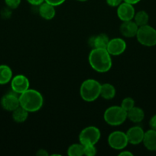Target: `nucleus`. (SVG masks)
Returning a JSON list of instances; mask_svg holds the SVG:
<instances>
[{"label": "nucleus", "instance_id": "393cba45", "mask_svg": "<svg viewBox=\"0 0 156 156\" xmlns=\"http://www.w3.org/2000/svg\"><path fill=\"white\" fill-rule=\"evenodd\" d=\"M21 0H5L6 6L11 9H15L20 5Z\"/></svg>", "mask_w": 156, "mask_h": 156}, {"label": "nucleus", "instance_id": "4be33fe9", "mask_svg": "<svg viewBox=\"0 0 156 156\" xmlns=\"http://www.w3.org/2000/svg\"><path fill=\"white\" fill-rule=\"evenodd\" d=\"M67 155L69 156H83L84 146L80 143L72 144L67 149Z\"/></svg>", "mask_w": 156, "mask_h": 156}, {"label": "nucleus", "instance_id": "4468645a", "mask_svg": "<svg viewBox=\"0 0 156 156\" xmlns=\"http://www.w3.org/2000/svg\"><path fill=\"white\" fill-rule=\"evenodd\" d=\"M110 38L106 34H99L96 36L92 37L88 41L89 45L92 48L97 49H106Z\"/></svg>", "mask_w": 156, "mask_h": 156}, {"label": "nucleus", "instance_id": "39448f33", "mask_svg": "<svg viewBox=\"0 0 156 156\" xmlns=\"http://www.w3.org/2000/svg\"><path fill=\"white\" fill-rule=\"evenodd\" d=\"M136 37L142 46L151 47L156 45V29L148 24L139 27Z\"/></svg>", "mask_w": 156, "mask_h": 156}, {"label": "nucleus", "instance_id": "2eb2a0df", "mask_svg": "<svg viewBox=\"0 0 156 156\" xmlns=\"http://www.w3.org/2000/svg\"><path fill=\"white\" fill-rule=\"evenodd\" d=\"M142 143L148 151L156 152V130L150 129L145 132Z\"/></svg>", "mask_w": 156, "mask_h": 156}, {"label": "nucleus", "instance_id": "72a5a7b5", "mask_svg": "<svg viewBox=\"0 0 156 156\" xmlns=\"http://www.w3.org/2000/svg\"><path fill=\"white\" fill-rule=\"evenodd\" d=\"M76 1L80 2H87V1H88V0H76Z\"/></svg>", "mask_w": 156, "mask_h": 156}, {"label": "nucleus", "instance_id": "473e14b6", "mask_svg": "<svg viewBox=\"0 0 156 156\" xmlns=\"http://www.w3.org/2000/svg\"><path fill=\"white\" fill-rule=\"evenodd\" d=\"M140 1L141 0H123V2H125L129 3V4L133 5L137 4V3H139Z\"/></svg>", "mask_w": 156, "mask_h": 156}, {"label": "nucleus", "instance_id": "6ab92c4d", "mask_svg": "<svg viewBox=\"0 0 156 156\" xmlns=\"http://www.w3.org/2000/svg\"><path fill=\"white\" fill-rule=\"evenodd\" d=\"M13 74L12 70L9 66L0 65V85H6L11 82Z\"/></svg>", "mask_w": 156, "mask_h": 156}, {"label": "nucleus", "instance_id": "6e6552de", "mask_svg": "<svg viewBox=\"0 0 156 156\" xmlns=\"http://www.w3.org/2000/svg\"><path fill=\"white\" fill-rule=\"evenodd\" d=\"M30 82L28 79L24 75H17L12 77L11 80V88L13 92L17 94H21L29 89Z\"/></svg>", "mask_w": 156, "mask_h": 156}, {"label": "nucleus", "instance_id": "f257e3e1", "mask_svg": "<svg viewBox=\"0 0 156 156\" xmlns=\"http://www.w3.org/2000/svg\"><path fill=\"white\" fill-rule=\"evenodd\" d=\"M88 61L91 68L99 73L110 71L113 64L111 55L106 49H93L89 54Z\"/></svg>", "mask_w": 156, "mask_h": 156}, {"label": "nucleus", "instance_id": "2f4dec72", "mask_svg": "<svg viewBox=\"0 0 156 156\" xmlns=\"http://www.w3.org/2000/svg\"><path fill=\"white\" fill-rule=\"evenodd\" d=\"M119 156H133V153H132L129 151H126L122 149V151H121L119 154Z\"/></svg>", "mask_w": 156, "mask_h": 156}, {"label": "nucleus", "instance_id": "0eeeda50", "mask_svg": "<svg viewBox=\"0 0 156 156\" xmlns=\"http://www.w3.org/2000/svg\"><path fill=\"white\" fill-rule=\"evenodd\" d=\"M107 142L112 149L119 151L125 149L128 144L126 133L119 130L112 132L109 135Z\"/></svg>", "mask_w": 156, "mask_h": 156}, {"label": "nucleus", "instance_id": "ddd939ff", "mask_svg": "<svg viewBox=\"0 0 156 156\" xmlns=\"http://www.w3.org/2000/svg\"><path fill=\"white\" fill-rule=\"evenodd\" d=\"M139 27V26L136 24V22L133 20L122 21L120 27H119V31H120L121 34L125 37L132 38L136 36Z\"/></svg>", "mask_w": 156, "mask_h": 156}, {"label": "nucleus", "instance_id": "cd10ccee", "mask_svg": "<svg viewBox=\"0 0 156 156\" xmlns=\"http://www.w3.org/2000/svg\"><path fill=\"white\" fill-rule=\"evenodd\" d=\"M65 1L66 0H44L45 2L48 3V4L54 6V7L61 5H62Z\"/></svg>", "mask_w": 156, "mask_h": 156}, {"label": "nucleus", "instance_id": "5701e85b", "mask_svg": "<svg viewBox=\"0 0 156 156\" xmlns=\"http://www.w3.org/2000/svg\"><path fill=\"white\" fill-rule=\"evenodd\" d=\"M120 106L127 112V111H129L130 109H132V108L135 106L134 99L130 97L125 98L122 101V103H121Z\"/></svg>", "mask_w": 156, "mask_h": 156}, {"label": "nucleus", "instance_id": "c756f323", "mask_svg": "<svg viewBox=\"0 0 156 156\" xmlns=\"http://www.w3.org/2000/svg\"><path fill=\"white\" fill-rule=\"evenodd\" d=\"M27 2L29 4L38 7L40 5L42 4L43 2H44V0H27Z\"/></svg>", "mask_w": 156, "mask_h": 156}, {"label": "nucleus", "instance_id": "9b49d317", "mask_svg": "<svg viewBox=\"0 0 156 156\" xmlns=\"http://www.w3.org/2000/svg\"><path fill=\"white\" fill-rule=\"evenodd\" d=\"M1 106L4 110L12 112L20 106L19 97L16 93H8L1 98Z\"/></svg>", "mask_w": 156, "mask_h": 156}, {"label": "nucleus", "instance_id": "423d86ee", "mask_svg": "<svg viewBox=\"0 0 156 156\" xmlns=\"http://www.w3.org/2000/svg\"><path fill=\"white\" fill-rule=\"evenodd\" d=\"M101 137L100 130L94 126H89L83 129L79 134V141L83 146L96 145Z\"/></svg>", "mask_w": 156, "mask_h": 156}, {"label": "nucleus", "instance_id": "7c9ffc66", "mask_svg": "<svg viewBox=\"0 0 156 156\" xmlns=\"http://www.w3.org/2000/svg\"><path fill=\"white\" fill-rule=\"evenodd\" d=\"M36 155L38 156H48L49 154L47 152V150L44 149H41L39 150H38V152H36Z\"/></svg>", "mask_w": 156, "mask_h": 156}, {"label": "nucleus", "instance_id": "412c9836", "mask_svg": "<svg viewBox=\"0 0 156 156\" xmlns=\"http://www.w3.org/2000/svg\"><path fill=\"white\" fill-rule=\"evenodd\" d=\"M133 21L136 22V24L139 27L146 25V24H148V21H149V15L145 11L141 10L135 14Z\"/></svg>", "mask_w": 156, "mask_h": 156}, {"label": "nucleus", "instance_id": "f8f14e48", "mask_svg": "<svg viewBox=\"0 0 156 156\" xmlns=\"http://www.w3.org/2000/svg\"><path fill=\"white\" fill-rule=\"evenodd\" d=\"M125 133H126L127 139H128V144L137 146L143 141L145 131L141 126H134L130 127Z\"/></svg>", "mask_w": 156, "mask_h": 156}, {"label": "nucleus", "instance_id": "a211bd4d", "mask_svg": "<svg viewBox=\"0 0 156 156\" xmlns=\"http://www.w3.org/2000/svg\"><path fill=\"white\" fill-rule=\"evenodd\" d=\"M116 88L110 83H104L101 85L100 97L105 100H111L116 96Z\"/></svg>", "mask_w": 156, "mask_h": 156}, {"label": "nucleus", "instance_id": "a878e982", "mask_svg": "<svg viewBox=\"0 0 156 156\" xmlns=\"http://www.w3.org/2000/svg\"><path fill=\"white\" fill-rule=\"evenodd\" d=\"M12 9L6 7L1 11V16L3 18H9L12 15Z\"/></svg>", "mask_w": 156, "mask_h": 156}, {"label": "nucleus", "instance_id": "bb28decb", "mask_svg": "<svg viewBox=\"0 0 156 156\" xmlns=\"http://www.w3.org/2000/svg\"><path fill=\"white\" fill-rule=\"evenodd\" d=\"M123 0H106V2L110 7H118Z\"/></svg>", "mask_w": 156, "mask_h": 156}, {"label": "nucleus", "instance_id": "9d476101", "mask_svg": "<svg viewBox=\"0 0 156 156\" xmlns=\"http://www.w3.org/2000/svg\"><path fill=\"white\" fill-rule=\"evenodd\" d=\"M116 13H117V16L119 20H121L122 21H126L133 20L136 11H135L133 5L122 2L117 7Z\"/></svg>", "mask_w": 156, "mask_h": 156}, {"label": "nucleus", "instance_id": "c85d7f7f", "mask_svg": "<svg viewBox=\"0 0 156 156\" xmlns=\"http://www.w3.org/2000/svg\"><path fill=\"white\" fill-rule=\"evenodd\" d=\"M149 126L151 129L156 130V114L153 115L149 120Z\"/></svg>", "mask_w": 156, "mask_h": 156}, {"label": "nucleus", "instance_id": "20e7f679", "mask_svg": "<svg viewBox=\"0 0 156 156\" xmlns=\"http://www.w3.org/2000/svg\"><path fill=\"white\" fill-rule=\"evenodd\" d=\"M103 119L110 126H117L127 120V112L121 106H111L104 111Z\"/></svg>", "mask_w": 156, "mask_h": 156}, {"label": "nucleus", "instance_id": "dca6fc26", "mask_svg": "<svg viewBox=\"0 0 156 156\" xmlns=\"http://www.w3.org/2000/svg\"><path fill=\"white\" fill-rule=\"evenodd\" d=\"M38 13L40 16L45 20H51L56 15L54 6L47 2H43L38 6Z\"/></svg>", "mask_w": 156, "mask_h": 156}, {"label": "nucleus", "instance_id": "b1692460", "mask_svg": "<svg viewBox=\"0 0 156 156\" xmlns=\"http://www.w3.org/2000/svg\"><path fill=\"white\" fill-rule=\"evenodd\" d=\"M97 152L96 145H86L84 146V155L87 156H94Z\"/></svg>", "mask_w": 156, "mask_h": 156}, {"label": "nucleus", "instance_id": "aec40b11", "mask_svg": "<svg viewBox=\"0 0 156 156\" xmlns=\"http://www.w3.org/2000/svg\"><path fill=\"white\" fill-rule=\"evenodd\" d=\"M28 111H27L25 109L19 106L18 108H16V109L12 111V117L15 123H24L27 120L28 117Z\"/></svg>", "mask_w": 156, "mask_h": 156}, {"label": "nucleus", "instance_id": "f3484780", "mask_svg": "<svg viewBox=\"0 0 156 156\" xmlns=\"http://www.w3.org/2000/svg\"><path fill=\"white\" fill-rule=\"evenodd\" d=\"M145 118V112L139 107L134 106L132 109L127 111V119L134 123H141Z\"/></svg>", "mask_w": 156, "mask_h": 156}, {"label": "nucleus", "instance_id": "7ed1b4c3", "mask_svg": "<svg viewBox=\"0 0 156 156\" xmlns=\"http://www.w3.org/2000/svg\"><path fill=\"white\" fill-rule=\"evenodd\" d=\"M101 84L93 79H86L80 87V94L84 101L93 102L100 96Z\"/></svg>", "mask_w": 156, "mask_h": 156}, {"label": "nucleus", "instance_id": "1a4fd4ad", "mask_svg": "<svg viewBox=\"0 0 156 156\" xmlns=\"http://www.w3.org/2000/svg\"><path fill=\"white\" fill-rule=\"evenodd\" d=\"M126 43L123 39L119 37L110 39L106 50L111 56H119L126 50Z\"/></svg>", "mask_w": 156, "mask_h": 156}, {"label": "nucleus", "instance_id": "f03ea898", "mask_svg": "<svg viewBox=\"0 0 156 156\" xmlns=\"http://www.w3.org/2000/svg\"><path fill=\"white\" fill-rule=\"evenodd\" d=\"M20 106L28 111L33 113L38 111L44 105V98L42 94L35 89H28L19 94Z\"/></svg>", "mask_w": 156, "mask_h": 156}]
</instances>
